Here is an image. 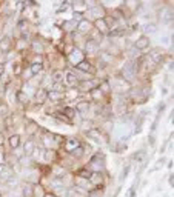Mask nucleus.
Masks as SVG:
<instances>
[{
	"label": "nucleus",
	"instance_id": "22",
	"mask_svg": "<svg viewBox=\"0 0 174 197\" xmlns=\"http://www.w3.org/2000/svg\"><path fill=\"white\" fill-rule=\"evenodd\" d=\"M128 173H129V165H126V166H125L123 174L120 176V180H125V179H126V176H128Z\"/></svg>",
	"mask_w": 174,
	"mask_h": 197
},
{
	"label": "nucleus",
	"instance_id": "5",
	"mask_svg": "<svg viewBox=\"0 0 174 197\" xmlns=\"http://www.w3.org/2000/svg\"><path fill=\"white\" fill-rule=\"evenodd\" d=\"M10 46H11V39H10V37L0 39V49H2L3 52H6L8 49H10Z\"/></svg>",
	"mask_w": 174,
	"mask_h": 197
},
{
	"label": "nucleus",
	"instance_id": "24",
	"mask_svg": "<svg viewBox=\"0 0 174 197\" xmlns=\"http://www.w3.org/2000/svg\"><path fill=\"white\" fill-rule=\"evenodd\" d=\"M17 99H19V102H23V103H25V102H26V94L25 92H19V94H17Z\"/></svg>",
	"mask_w": 174,
	"mask_h": 197
},
{
	"label": "nucleus",
	"instance_id": "29",
	"mask_svg": "<svg viewBox=\"0 0 174 197\" xmlns=\"http://www.w3.org/2000/svg\"><path fill=\"white\" fill-rule=\"evenodd\" d=\"M168 182H169V185H171V188H173V185H174V177H173V174H171V176H169Z\"/></svg>",
	"mask_w": 174,
	"mask_h": 197
},
{
	"label": "nucleus",
	"instance_id": "9",
	"mask_svg": "<svg viewBox=\"0 0 174 197\" xmlns=\"http://www.w3.org/2000/svg\"><path fill=\"white\" fill-rule=\"evenodd\" d=\"M23 197H34V188L31 183H26L23 186Z\"/></svg>",
	"mask_w": 174,
	"mask_h": 197
},
{
	"label": "nucleus",
	"instance_id": "12",
	"mask_svg": "<svg viewBox=\"0 0 174 197\" xmlns=\"http://www.w3.org/2000/svg\"><path fill=\"white\" fill-rule=\"evenodd\" d=\"M34 148H35L34 142L33 140H28V142L25 143V154H31L34 151Z\"/></svg>",
	"mask_w": 174,
	"mask_h": 197
},
{
	"label": "nucleus",
	"instance_id": "10",
	"mask_svg": "<svg viewBox=\"0 0 174 197\" xmlns=\"http://www.w3.org/2000/svg\"><path fill=\"white\" fill-rule=\"evenodd\" d=\"M143 31L146 34H154L156 31H157V25H156V23H146L143 26Z\"/></svg>",
	"mask_w": 174,
	"mask_h": 197
},
{
	"label": "nucleus",
	"instance_id": "7",
	"mask_svg": "<svg viewBox=\"0 0 174 197\" xmlns=\"http://www.w3.org/2000/svg\"><path fill=\"white\" fill-rule=\"evenodd\" d=\"M85 49H86V52H94L97 49V42H94L92 39H88L86 45H85Z\"/></svg>",
	"mask_w": 174,
	"mask_h": 197
},
{
	"label": "nucleus",
	"instance_id": "11",
	"mask_svg": "<svg viewBox=\"0 0 174 197\" xmlns=\"http://www.w3.org/2000/svg\"><path fill=\"white\" fill-rule=\"evenodd\" d=\"M75 66H77V69H82V71H91V65H90V62H86V60L79 62Z\"/></svg>",
	"mask_w": 174,
	"mask_h": 197
},
{
	"label": "nucleus",
	"instance_id": "3",
	"mask_svg": "<svg viewBox=\"0 0 174 197\" xmlns=\"http://www.w3.org/2000/svg\"><path fill=\"white\" fill-rule=\"evenodd\" d=\"M96 28L99 29V33H102V34H106V33L109 31L108 25H106V22H105L103 19H97V20H96Z\"/></svg>",
	"mask_w": 174,
	"mask_h": 197
},
{
	"label": "nucleus",
	"instance_id": "30",
	"mask_svg": "<svg viewBox=\"0 0 174 197\" xmlns=\"http://www.w3.org/2000/svg\"><path fill=\"white\" fill-rule=\"evenodd\" d=\"M3 171H5V166H3V165H0V176L3 174Z\"/></svg>",
	"mask_w": 174,
	"mask_h": 197
},
{
	"label": "nucleus",
	"instance_id": "15",
	"mask_svg": "<svg viewBox=\"0 0 174 197\" xmlns=\"http://www.w3.org/2000/svg\"><path fill=\"white\" fill-rule=\"evenodd\" d=\"M45 99H46V91H45V89H39V91H37V102H39V103H42Z\"/></svg>",
	"mask_w": 174,
	"mask_h": 197
},
{
	"label": "nucleus",
	"instance_id": "8",
	"mask_svg": "<svg viewBox=\"0 0 174 197\" xmlns=\"http://www.w3.org/2000/svg\"><path fill=\"white\" fill-rule=\"evenodd\" d=\"M77 146H80V143L77 139H68V143H66V149L68 151H74Z\"/></svg>",
	"mask_w": 174,
	"mask_h": 197
},
{
	"label": "nucleus",
	"instance_id": "2",
	"mask_svg": "<svg viewBox=\"0 0 174 197\" xmlns=\"http://www.w3.org/2000/svg\"><path fill=\"white\" fill-rule=\"evenodd\" d=\"M148 45H150V39L146 37V35H142V37H139L136 40L134 46H136V49H146Z\"/></svg>",
	"mask_w": 174,
	"mask_h": 197
},
{
	"label": "nucleus",
	"instance_id": "27",
	"mask_svg": "<svg viewBox=\"0 0 174 197\" xmlns=\"http://www.w3.org/2000/svg\"><path fill=\"white\" fill-rule=\"evenodd\" d=\"M5 74V63H0V77Z\"/></svg>",
	"mask_w": 174,
	"mask_h": 197
},
{
	"label": "nucleus",
	"instance_id": "26",
	"mask_svg": "<svg viewBox=\"0 0 174 197\" xmlns=\"http://www.w3.org/2000/svg\"><path fill=\"white\" fill-rule=\"evenodd\" d=\"M66 77H68V82H69V83L75 82V75H74L73 73H68V74H66Z\"/></svg>",
	"mask_w": 174,
	"mask_h": 197
},
{
	"label": "nucleus",
	"instance_id": "25",
	"mask_svg": "<svg viewBox=\"0 0 174 197\" xmlns=\"http://www.w3.org/2000/svg\"><path fill=\"white\" fill-rule=\"evenodd\" d=\"M73 12H74V16H73V17H74L75 20L82 19V16H83V12H82V11H73Z\"/></svg>",
	"mask_w": 174,
	"mask_h": 197
},
{
	"label": "nucleus",
	"instance_id": "20",
	"mask_svg": "<svg viewBox=\"0 0 174 197\" xmlns=\"http://www.w3.org/2000/svg\"><path fill=\"white\" fill-rule=\"evenodd\" d=\"M63 113L68 115V119L69 117H74V114H75V111H74V108H65L63 109Z\"/></svg>",
	"mask_w": 174,
	"mask_h": 197
},
{
	"label": "nucleus",
	"instance_id": "28",
	"mask_svg": "<svg viewBox=\"0 0 174 197\" xmlns=\"http://www.w3.org/2000/svg\"><path fill=\"white\" fill-rule=\"evenodd\" d=\"M163 109H165V103H163V102H162V103L159 105V115H160V114L163 113Z\"/></svg>",
	"mask_w": 174,
	"mask_h": 197
},
{
	"label": "nucleus",
	"instance_id": "16",
	"mask_svg": "<svg viewBox=\"0 0 174 197\" xmlns=\"http://www.w3.org/2000/svg\"><path fill=\"white\" fill-rule=\"evenodd\" d=\"M42 71V63H33L31 65V73L33 74H39Z\"/></svg>",
	"mask_w": 174,
	"mask_h": 197
},
{
	"label": "nucleus",
	"instance_id": "31",
	"mask_svg": "<svg viewBox=\"0 0 174 197\" xmlns=\"http://www.w3.org/2000/svg\"><path fill=\"white\" fill-rule=\"evenodd\" d=\"M3 142V137H2V134H0V143H2Z\"/></svg>",
	"mask_w": 174,
	"mask_h": 197
},
{
	"label": "nucleus",
	"instance_id": "1",
	"mask_svg": "<svg viewBox=\"0 0 174 197\" xmlns=\"http://www.w3.org/2000/svg\"><path fill=\"white\" fill-rule=\"evenodd\" d=\"M136 74H137V65H136V62H133V60L126 62V63L123 65V68H122V75L128 80V82H131V80H134Z\"/></svg>",
	"mask_w": 174,
	"mask_h": 197
},
{
	"label": "nucleus",
	"instance_id": "21",
	"mask_svg": "<svg viewBox=\"0 0 174 197\" xmlns=\"http://www.w3.org/2000/svg\"><path fill=\"white\" fill-rule=\"evenodd\" d=\"M33 48H34V51H37V52H42V51H43V46H42L39 42H34V43H33Z\"/></svg>",
	"mask_w": 174,
	"mask_h": 197
},
{
	"label": "nucleus",
	"instance_id": "18",
	"mask_svg": "<svg viewBox=\"0 0 174 197\" xmlns=\"http://www.w3.org/2000/svg\"><path fill=\"white\" fill-rule=\"evenodd\" d=\"M145 157V151H139V153H136L134 156H133V159L136 160V162H142Z\"/></svg>",
	"mask_w": 174,
	"mask_h": 197
},
{
	"label": "nucleus",
	"instance_id": "19",
	"mask_svg": "<svg viewBox=\"0 0 174 197\" xmlns=\"http://www.w3.org/2000/svg\"><path fill=\"white\" fill-rule=\"evenodd\" d=\"M82 89H91L92 85H96V82H82Z\"/></svg>",
	"mask_w": 174,
	"mask_h": 197
},
{
	"label": "nucleus",
	"instance_id": "23",
	"mask_svg": "<svg viewBox=\"0 0 174 197\" xmlns=\"http://www.w3.org/2000/svg\"><path fill=\"white\" fill-rule=\"evenodd\" d=\"M54 82H56V83L62 82V73H60V71H57V73H54Z\"/></svg>",
	"mask_w": 174,
	"mask_h": 197
},
{
	"label": "nucleus",
	"instance_id": "17",
	"mask_svg": "<svg viewBox=\"0 0 174 197\" xmlns=\"http://www.w3.org/2000/svg\"><path fill=\"white\" fill-rule=\"evenodd\" d=\"M86 134H88V136H90L91 139H96V140H99V139H100V132L97 131V129H90V131H88Z\"/></svg>",
	"mask_w": 174,
	"mask_h": 197
},
{
	"label": "nucleus",
	"instance_id": "13",
	"mask_svg": "<svg viewBox=\"0 0 174 197\" xmlns=\"http://www.w3.org/2000/svg\"><path fill=\"white\" fill-rule=\"evenodd\" d=\"M77 109L80 111V113H88V109H90V103L88 102H80V103L77 105Z\"/></svg>",
	"mask_w": 174,
	"mask_h": 197
},
{
	"label": "nucleus",
	"instance_id": "32",
	"mask_svg": "<svg viewBox=\"0 0 174 197\" xmlns=\"http://www.w3.org/2000/svg\"><path fill=\"white\" fill-rule=\"evenodd\" d=\"M2 160H3V156H2V154H0V162H2Z\"/></svg>",
	"mask_w": 174,
	"mask_h": 197
},
{
	"label": "nucleus",
	"instance_id": "4",
	"mask_svg": "<svg viewBox=\"0 0 174 197\" xmlns=\"http://www.w3.org/2000/svg\"><path fill=\"white\" fill-rule=\"evenodd\" d=\"M20 142H22V139H20L19 134H14V136L10 137V146L12 148V149H17L19 145H20Z\"/></svg>",
	"mask_w": 174,
	"mask_h": 197
},
{
	"label": "nucleus",
	"instance_id": "14",
	"mask_svg": "<svg viewBox=\"0 0 174 197\" xmlns=\"http://www.w3.org/2000/svg\"><path fill=\"white\" fill-rule=\"evenodd\" d=\"M77 28H79L80 31H82V33H86V31L90 29V22H86V20H82V22H80V23H79V26H77Z\"/></svg>",
	"mask_w": 174,
	"mask_h": 197
},
{
	"label": "nucleus",
	"instance_id": "6",
	"mask_svg": "<svg viewBox=\"0 0 174 197\" xmlns=\"http://www.w3.org/2000/svg\"><path fill=\"white\" fill-rule=\"evenodd\" d=\"M46 97L52 102H59L62 99V94H60V91H46Z\"/></svg>",
	"mask_w": 174,
	"mask_h": 197
}]
</instances>
